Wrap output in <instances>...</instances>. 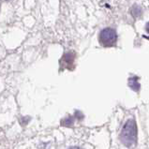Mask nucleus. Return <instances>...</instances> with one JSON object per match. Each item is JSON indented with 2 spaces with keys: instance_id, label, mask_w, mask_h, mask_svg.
Masks as SVG:
<instances>
[{
  "instance_id": "f257e3e1",
  "label": "nucleus",
  "mask_w": 149,
  "mask_h": 149,
  "mask_svg": "<svg viewBox=\"0 0 149 149\" xmlns=\"http://www.w3.org/2000/svg\"><path fill=\"white\" fill-rule=\"evenodd\" d=\"M120 140L127 147H133L137 143V125L134 119H130L126 122L121 131Z\"/></svg>"
},
{
  "instance_id": "f03ea898",
  "label": "nucleus",
  "mask_w": 149,
  "mask_h": 149,
  "mask_svg": "<svg viewBox=\"0 0 149 149\" xmlns=\"http://www.w3.org/2000/svg\"><path fill=\"white\" fill-rule=\"evenodd\" d=\"M117 34L113 28H104L100 33V43L104 47H112L116 44Z\"/></svg>"
},
{
  "instance_id": "7ed1b4c3",
  "label": "nucleus",
  "mask_w": 149,
  "mask_h": 149,
  "mask_svg": "<svg viewBox=\"0 0 149 149\" xmlns=\"http://www.w3.org/2000/svg\"><path fill=\"white\" fill-rule=\"evenodd\" d=\"M74 58H75V54L72 52H69L66 53L63 55L62 59L60 60V66L62 65V67H67L69 68L70 65H73L74 63Z\"/></svg>"
},
{
  "instance_id": "20e7f679",
  "label": "nucleus",
  "mask_w": 149,
  "mask_h": 149,
  "mask_svg": "<svg viewBox=\"0 0 149 149\" xmlns=\"http://www.w3.org/2000/svg\"><path fill=\"white\" fill-rule=\"evenodd\" d=\"M129 86L134 91L140 90V84L138 82V77H131L129 79Z\"/></svg>"
},
{
  "instance_id": "39448f33",
  "label": "nucleus",
  "mask_w": 149,
  "mask_h": 149,
  "mask_svg": "<svg viewBox=\"0 0 149 149\" xmlns=\"http://www.w3.org/2000/svg\"><path fill=\"white\" fill-rule=\"evenodd\" d=\"M131 14L134 17L135 19L139 18L140 16H142L143 14V10L142 8L138 6V5H134L132 8H131Z\"/></svg>"
},
{
  "instance_id": "423d86ee",
  "label": "nucleus",
  "mask_w": 149,
  "mask_h": 149,
  "mask_svg": "<svg viewBox=\"0 0 149 149\" xmlns=\"http://www.w3.org/2000/svg\"><path fill=\"white\" fill-rule=\"evenodd\" d=\"M61 124H62V126H65V127H70L72 124H73V119H72V117L66 118L62 121Z\"/></svg>"
},
{
  "instance_id": "0eeeda50",
  "label": "nucleus",
  "mask_w": 149,
  "mask_h": 149,
  "mask_svg": "<svg viewBox=\"0 0 149 149\" xmlns=\"http://www.w3.org/2000/svg\"><path fill=\"white\" fill-rule=\"evenodd\" d=\"M69 149H83V148H80V147H77V146H72Z\"/></svg>"
},
{
  "instance_id": "6e6552de",
  "label": "nucleus",
  "mask_w": 149,
  "mask_h": 149,
  "mask_svg": "<svg viewBox=\"0 0 149 149\" xmlns=\"http://www.w3.org/2000/svg\"><path fill=\"white\" fill-rule=\"evenodd\" d=\"M0 8H1V5H0Z\"/></svg>"
},
{
  "instance_id": "1a4fd4ad",
  "label": "nucleus",
  "mask_w": 149,
  "mask_h": 149,
  "mask_svg": "<svg viewBox=\"0 0 149 149\" xmlns=\"http://www.w3.org/2000/svg\"><path fill=\"white\" fill-rule=\"evenodd\" d=\"M7 1H8V0H7Z\"/></svg>"
}]
</instances>
